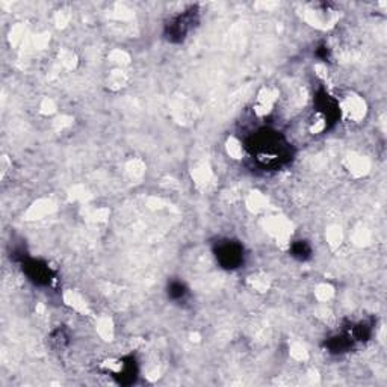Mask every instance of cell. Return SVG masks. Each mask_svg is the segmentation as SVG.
<instances>
[{"instance_id": "obj_1", "label": "cell", "mask_w": 387, "mask_h": 387, "mask_svg": "<svg viewBox=\"0 0 387 387\" xmlns=\"http://www.w3.org/2000/svg\"><path fill=\"white\" fill-rule=\"evenodd\" d=\"M248 153L263 168H280L292 159V147L280 132L262 127L247 139Z\"/></svg>"}, {"instance_id": "obj_8", "label": "cell", "mask_w": 387, "mask_h": 387, "mask_svg": "<svg viewBox=\"0 0 387 387\" xmlns=\"http://www.w3.org/2000/svg\"><path fill=\"white\" fill-rule=\"evenodd\" d=\"M289 253H290V256H292L294 259H297L299 262H306V260H309L312 258L313 250H312V245L309 244L307 240L299 239V240L292 242V245H290Z\"/></svg>"}, {"instance_id": "obj_10", "label": "cell", "mask_w": 387, "mask_h": 387, "mask_svg": "<svg viewBox=\"0 0 387 387\" xmlns=\"http://www.w3.org/2000/svg\"><path fill=\"white\" fill-rule=\"evenodd\" d=\"M317 56H318V58H321L322 60H325V63H327V59L330 58V51H329V47H325V46L319 47L318 51H317Z\"/></svg>"}, {"instance_id": "obj_4", "label": "cell", "mask_w": 387, "mask_h": 387, "mask_svg": "<svg viewBox=\"0 0 387 387\" xmlns=\"http://www.w3.org/2000/svg\"><path fill=\"white\" fill-rule=\"evenodd\" d=\"M314 112L321 117L324 129H330L341 118V107L337 100L325 90H319L314 97Z\"/></svg>"}, {"instance_id": "obj_2", "label": "cell", "mask_w": 387, "mask_h": 387, "mask_svg": "<svg viewBox=\"0 0 387 387\" xmlns=\"http://www.w3.org/2000/svg\"><path fill=\"white\" fill-rule=\"evenodd\" d=\"M213 253L216 262L227 271L239 270L245 262V250L239 240L223 239L215 245Z\"/></svg>"}, {"instance_id": "obj_6", "label": "cell", "mask_w": 387, "mask_h": 387, "mask_svg": "<svg viewBox=\"0 0 387 387\" xmlns=\"http://www.w3.org/2000/svg\"><path fill=\"white\" fill-rule=\"evenodd\" d=\"M112 377L120 384H133L138 378V363L133 357H124L115 363Z\"/></svg>"}, {"instance_id": "obj_5", "label": "cell", "mask_w": 387, "mask_h": 387, "mask_svg": "<svg viewBox=\"0 0 387 387\" xmlns=\"http://www.w3.org/2000/svg\"><path fill=\"white\" fill-rule=\"evenodd\" d=\"M21 270L24 275L28 277L36 286H51L55 280V271L40 259H31V258H23L21 259Z\"/></svg>"}, {"instance_id": "obj_3", "label": "cell", "mask_w": 387, "mask_h": 387, "mask_svg": "<svg viewBox=\"0 0 387 387\" xmlns=\"http://www.w3.org/2000/svg\"><path fill=\"white\" fill-rule=\"evenodd\" d=\"M198 23V12L196 8H189L185 12H181L173 20H169L165 29V36L168 41L171 43H181L186 36L196 28Z\"/></svg>"}, {"instance_id": "obj_7", "label": "cell", "mask_w": 387, "mask_h": 387, "mask_svg": "<svg viewBox=\"0 0 387 387\" xmlns=\"http://www.w3.org/2000/svg\"><path fill=\"white\" fill-rule=\"evenodd\" d=\"M353 345H354V341L349 337L348 333L336 334L325 342L327 351H329V353H332V354H345V353H348V351H351Z\"/></svg>"}, {"instance_id": "obj_9", "label": "cell", "mask_w": 387, "mask_h": 387, "mask_svg": "<svg viewBox=\"0 0 387 387\" xmlns=\"http://www.w3.org/2000/svg\"><path fill=\"white\" fill-rule=\"evenodd\" d=\"M166 294H168L169 299H173L176 302H181V301H185L189 297V289L184 282L171 280L168 283Z\"/></svg>"}]
</instances>
